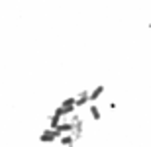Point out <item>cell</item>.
<instances>
[{"label":"cell","mask_w":151,"mask_h":147,"mask_svg":"<svg viewBox=\"0 0 151 147\" xmlns=\"http://www.w3.org/2000/svg\"><path fill=\"white\" fill-rule=\"evenodd\" d=\"M75 102H77L75 96H67L63 102H59V106L53 110V116H57V118H61V120H63V116H73L75 110H77Z\"/></svg>","instance_id":"cell-1"},{"label":"cell","mask_w":151,"mask_h":147,"mask_svg":"<svg viewBox=\"0 0 151 147\" xmlns=\"http://www.w3.org/2000/svg\"><path fill=\"white\" fill-rule=\"evenodd\" d=\"M39 141L41 143H45V145H49V143H55V141H59V133H57L55 130H43L41 133H39Z\"/></svg>","instance_id":"cell-2"},{"label":"cell","mask_w":151,"mask_h":147,"mask_svg":"<svg viewBox=\"0 0 151 147\" xmlns=\"http://www.w3.org/2000/svg\"><path fill=\"white\" fill-rule=\"evenodd\" d=\"M55 131L59 133V137L67 136V133H73V131H75V125H73V122H69V120H67V122H61V124L57 125Z\"/></svg>","instance_id":"cell-3"},{"label":"cell","mask_w":151,"mask_h":147,"mask_svg":"<svg viewBox=\"0 0 151 147\" xmlns=\"http://www.w3.org/2000/svg\"><path fill=\"white\" fill-rule=\"evenodd\" d=\"M88 92L90 90H86V88H84V90L83 92H81V94H77V96H75V98H77V102H75V106H77V108H83V106H86V104H88Z\"/></svg>","instance_id":"cell-4"},{"label":"cell","mask_w":151,"mask_h":147,"mask_svg":"<svg viewBox=\"0 0 151 147\" xmlns=\"http://www.w3.org/2000/svg\"><path fill=\"white\" fill-rule=\"evenodd\" d=\"M102 94H104V86H102V85H98V86H94V88H92V90L88 92V100L92 102V104H94V102L98 100V98H100Z\"/></svg>","instance_id":"cell-5"},{"label":"cell","mask_w":151,"mask_h":147,"mask_svg":"<svg viewBox=\"0 0 151 147\" xmlns=\"http://www.w3.org/2000/svg\"><path fill=\"white\" fill-rule=\"evenodd\" d=\"M75 143H77V139H75L73 133H67V136L59 137V145H61V147H73Z\"/></svg>","instance_id":"cell-6"},{"label":"cell","mask_w":151,"mask_h":147,"mask_svg":"<svg viewBox=\"0 0 151 147\" xmlns=\"http://www.w3.org/2000/svg\"><path fill=\"white\" fill-rule=\"evenodd\" d=\"M88 114H90V118L96 120V122L102 118V112H100V108L96 106V104H88Z\"/></svg>","instance_id":"cell-7"},{"label":"cell","mask_w":151,"mask_h":147,"mask_svg":"<svg viewBox=\"0 0 151 147\" xmlns=\"http://www.w3.org/2000/svg\"><path fill=\"white\" fill-rule=\"evenodd\" d=\"M61 122H63L61 118H57V116H53V114H51L49 118H47V128H49V130H55V128L61 124Z\"/></svg>","instance_id":"cell-8"}]
</instances>
